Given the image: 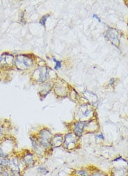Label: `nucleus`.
<instances>
[{"instance_id":"1a4fd4ad","label":"nucleus","mask_w":128,"mask_h":176,"mask_svg":"<svg viewBox=\"0 0 128 176\" xmlns=\"http://www.w3.org/2000/svg\"><path fill=\"white\" fill-rule=\"evenodd\" d=\"M30 140L31 141L32 148H33L35 153L38 155H42L45 150L43 147L40 145V143L39 141H38V139L37 137L31 136Z\"/></svg>"},{"instance_id":"5701e85b","label":"nucleus","mask_w":128,"mask_h":176,"mask_svg":"<svg viewBox=\"0 0 128 176\" xmlns=\"http://www.w3.org/2000/svg\"><path fill=\"white\" fill-rule=\"evenodd\" d=\"M53 61L54 62L56 63V66H55V69L56 70H59V68H61V63L59 61H57L55 59H53Z\"/></svg>"},{"instance_id":"b1692460","label":"nucleus","mask_w":128,"mask_h":176,"mask_svg":"<svg viewBox=\"0 0 128 176\" xmlns=\"http://www.w3.org/2000/svg\"><path fill=\"white\" fill-rule=\"evenodd\" d=\"M3 136H4V128L0 125V139L3 138Z\"/></svg>"},{"instance_id":"cd10ccee","label":"nucleus","mask_w":128,"mask_h":176,"mask_svg":"<svg viewBox=\"0 0 128 176\" xmlns=\"http://www.w3.org/2000/svg\"><path fill=\"white\" fill-rule=\"evenodd\" d=\"M3 170H4V168H2V166H0V173H1L2 171Z\"/></svg>"},{"instance_id":"412c9836","label":"nucleus","mask_w":128,"mask_h":176,"mask_svg":"<svg viewBox=\"0 0 128 176\" xmlns=\"http://www.w3.org/2000/svg\"><path fill=\"white\" fill-rule=\"evenodd\" d=\"M0 157L4 158H9V155L6 153L2 148H0Z\"/></svg>"},{"instance_id":"393cba45","label":"nucleus","mask_w":128,"mask_h":176,"mask_svg":"<svg viewBox=\"0 0 128 176\" xmlns=\"http://www.w3.org/2000/svg\"><path fill=\"white\" fill-rule=\"evenodd\" d=\"M96 136H97V138H98V139H104V136H103V135H102V134H98V135H97Z\"/></svg>"},{"instance_id":"aec40b11","label":"nucleus","mask_w":128,"mask_h":176,"mask_svg":"<svg viewBox=\"0 0 128 176\" xmlns=\"http://www.w3.org/2000/svg\"><path fill=\"white\" fill-rule=\"evenodd\" d=\"M2 176H11V171L8 170V168H4L1 173Z\"/></svg>"},{"instance_id":"6ab92c4d","label":"nucleus","mask_w":128,"mask_h":176,"mask_svg":"<svg viewBox=\"0 0 128 176\" xmlns=\"http://www.w3.org/2000/svg\"><path fill=\"white\" fill-rule=\"evenodd\" d=\"M49 16L50 15H44L42 17V18L40 19V24H42V26L43 27H45V23H46V20H47V19L49 18Z\"/></svg>"},{"instance_id":"ddd939ff","label":"nucleus","mask_w":128,"mask_h":176,"mask_svg":"<svg viewBox=\"0 0 128 176\" xmlns=\"http://www.w3.org/2000/svg\"><path fill=\"white\" fill-rule=\"evenodd\" d=\"M83 95H84V97L85 98L86 100H87L88 102H90L91 104H95L96 102H98L97 95L94 94L93 93L88 91H86L84 93H83Z\"/></svg>"},{"instance_id":"f03ea898","label":"nucleus","mask_w":128,"mask_h":176,"mask_svg":"<svg viewBox=\"0 0 128 176\" xmlns=\"http://www.w3.org/2000/svg\"><path fill=\"white\" fill-rule=\"evenodd\" d=\"M15 65L18 70H24L33 65V61L30 56L26 54H20L15 59Z\"/></svg>"},{"instance_id":"f257e3e1","label":"nucleus","mask_w":128,"mask_h":176,"mask_svg":"<svg viewBox=\"0 0 128 176\" xmlns=\"http://www.w3.org/2000/svg\"><path fill=\"white\" fill-rule=\"evenodd\" d=\"M37 138L40 145L43 147L45 150H49L50 148H52L50 142L52 138V134L49 129L43 128V129L40 130Z\"/></svg>"},{"instance_id":"39448f33","label":"nucleus","mask_w":128,"mask_h":176,"mask_svg":"<svg viewBox=\"0 0 128 176\" xmlns=\"http://www.w3.org/2000/svg\"><path fill=\"white\" fill-rule=\"evenodd\" d=\"M22 164L24 168H33L36 165V159H35L34 154L31 152H28L22 155L20 158Z\"/></svg>"},{"instance_id":"9b49d317","label":"nucleus","mask_w":128,"mask_h":176,"mask_svg":"<svg viewBox=\"0 0 128 176\" xmlns=\"http://www.w3.org/2000/svg\"><path fill=\"white\" fill-rule=\"evenodd\" d=\"M107 36L108 39L111 41V43L114 45L116 47H118V45L120 43V40L118 39V32L116 31V30L109 28V29L107 31Z\"/></svg>"},{"instance_id":"4be33fe9","label":"nucleus","mask_w":128,"mask_h":176,"mask_svg":"<svg viewBox=\"0 0 128 176\" xmlns=\"http://www.w3.org/2000/svg\"><path fill=\"white\" fill-rule=\"evenodd\" d=\"M11 176H24V173L22 171H11Z\"/></svg>"},{"instance_id":"7ed1b4c3","label":"nucleus","mask_w":128,"mask_h":176,"mask_svg":"<svg viewBox=\"0 0 128 176\" xmlns=\"http://www.w3.org/2000/svg\"><path fill=\"white\" fill-rule=\"evenodd\" d=\"M77 137L72 132H69L64 136L63 148L67 150H72L75 148L77 143Z\"/></svg>"},{"instance_id":"a878e982","label":"nucleus","mask_w":128,"mask_h":176,"mask_svg":"<svg viewBox=\"0 0 128 176\" xmlns=\"http://www.w3.org/2000/svg\"><path fill=\"white\" fill-rule=\"evenodd\" d=\"M115 82V79L114 78H111L110 79V82H109V85H113Z\"/></svg>"},{"instance_id":"a211bd4d","label":"nucleus","mask_w":128,"mask_h":176,"mask_svg":"<svg viewBox=\"0 0 128 176\" xmlns=\"http://www.w3.org/2000/svg\"><path fill=\"white\" fill-rule=\"evenodd\" d=\"M91 176H107L105 175L104 173H102L100 171H95L91 173Z\"/></svg>"},{"instance_id":"423d86ee","label":"nucleus","mask_w":128,"mask_h":176,"mask_svg":"<svg viewBox=\"0 0 128 176\" xmlns=\"http://www.w3.org/2000/svg\"><path fill=\"white\" fill-rule=\"evenodd\" d=\"M49 72L50 69L47 67H40L35 70L34 76L38 82H44L47 79Z\"/></svg>"},{"instance_id":"4468645a","label":"nucleus","mask_w":128,"mask_h":176,"mask_svg":"<svg viewBox=\"0 0 128 176\" xmlns=\"http://www.w3.org/2000/svg\"><path fill=\"white\" fill-rule=\"evenodd\" d=\"M75 176H91L90 171L86 168H81L75 171Z\"/></svg>"},{"instance_id":"9d476101","label":"nucleus","mask_w":128,"mask_h":176,"mask_svg":"<svg viewBox=\"0 0 128 176\" xmlns=\"http://www.w3.org/2000/svg\"><path fill=\"white\" fill-rule=\"evenodd\" d=\"M64 136L61 134H56L52 136L51 139V147L52 148H57L61 146L63 144Z\"/></svg>"},{"instance_id":"f8f14e48","label":"nucleus","mask_w":128,"mask_h":176,"mask_svg":"<svg viewBox=\"0 0 128 176\" xmlns=\"http://www.w3.org/2000/svg\"><path fill=\"white\" fill-rule=\"evenodd\" d=\"M92 110L91 109H89L87 104H82L80 106L79 109V115L80 118H86L89 116V115L91 114Z\"/></svg>"},{"instance_id":"bb28decb","label":"nucleus","mask_w":128,"mask_h":176,"mask_svg":"<svg viewBox=\"0 0 128 176\" xmlns=\"http://www.w3.org/2000/svg\"><path fill=\"white\" fill-rule=\"evenodd\" d=\"M93 18H96L97 19V20H98V21L99 22H101V20H100V18L98 17V16L97 15H95V14H94L93 15Z\"/></svg>"},{"instance_id":"c85d7f7f","label":"nucleus","mask_w":128,"mask_h":176,"mask_svg":"<svg viewBox=\"0 0 128 176\" xmlns=\"http://www.w3.org/2000/svg\"><path fill=\"white\" fill-rule=\"evenodd\" d=\"M0 176H2V175H1V173H0Z\"/></svg>"},{"instance_id":"0eeeda50","label":"nucleus","mask_w":128,"mask_h":176,"mask_svg":"<svg viewBox=\"0 0 128 176\" xmlns=\"http://www.w3.org/2000/svg\"><path fill=\"white\" fill-rule=\"evenodd\" d=\"M9 162H8V170L13 171H22V166H23L22 164L20 159L16 156L11 157H9Z\"/></svg>"},{"instance_id":"20e7f679","label":"nucleus","mask_w":128,"mask_h":176,"mask_svg":"<svg viewBox=\"0 0 128 176\" xmlns=\"http://www.w3.org/2000/svg\"><path fill=\"white\" fill-rule=\"evenodd\" d=\"M15 63L14 56L10 54H3L0 56V68L2 69H9Z\"/></svg>"},{"instance_id":"f3484780","label":"nucleus","mask_w":128,"mask_h":176,"mask_svg":"<svg viewBox=\"0 0 128 176\" xmlns=\"http://www.w3.org/2000/svg\"><path fill=\"white\" fill-rule=\"evenodd\" d=\"M8 162H9L8 158H4V157H0V166H2V168H8Z\"/></svg>"},{"instance_id":"2eb2a0df","label":"nucleus","mask_w":128,"mask_h":176,"mask_svg":"<svg viewBox=\"0 0 128 176\" xmlns=\"http://www.w3.org/2000/svg\"><path fill=\"white\" fill-rule=\"evenodd\" d=\"M114 172V176H127V171L125 168H118Z\"/></svg>"},{"instance_id":"dca6fc26","label":"nucleus","mask_w":128,"mask_h":176,"mask_svg":"<svg viewBox=\"0 0 128 176\" xmlns=\"http://www.w3.org/2000/svg\"><path fill=\"white\" fill-rule=\"evenodd\" d=\"M36 171L38 173L40 174V175H46L49 173V170H48L47 168L43 166H38L36 168Z\"/></svg>"},{"instance_id":"6e6552de","label":"nucleus","mask_w":128,"mask_h":176,"mask_svg":"<svg viewBox=\"0 0 128 176\" xmlns=\"http://www.w3.org/2000/svg\"><path fill=\"white\" fill-rule=\"evenodd\" d=\"M86 125V121L79 120L75 122L74 124V128H73V134L77 137L81 138L83 133L84 132L85 127Z\"/></svg>"}]
</instances>
